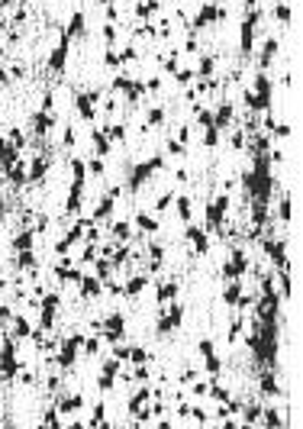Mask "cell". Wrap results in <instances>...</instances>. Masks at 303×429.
<instances>
[{
	"label": "cell",
	"mask_w": 303,
	"mask_h": 429,
	"mask_svg": "<svg viewBox=\"0 0 303 429\" xmlns=\"http://www.w3.org/2000/svg\"><path fill=\"white\" fill-rule=\"evenodd\" d=\"M129 355H133V362H146V352H142V349H133Z\"/></svg>",
	"instance_id": "8992f818"
},
{
	"label": "cell",
	"mask_w": 303,
	"mask_h": 429,
	"mask_svg": "<svg viewBox=\"0 0 303 429\" xmlns=\"http://www.w3.org/2000/svg\"><path fill=\"white\" fill-rule=\"evenodd\" d=\"M107 332H110L113 339H120V332H123V323H120V316H110V319H107Z\"/></svg>",
	"instance_id": "7a4b0ae2"
},
{
	"label": "cell",
	"mask_w": 303,
	"mask_h": 429,
	"mask_svg": "<svg viewBox=\"0 0 303 429\" xmlns=\"http://www.w3.org/2000/svg\"><path fill=\"white\" fill-rule=\"evenodd\" d=\"M84 345H87V355H94V352L100 349V342H97V339H91V342H84Z\"/></svg>",
	"instance_id": "52a82bcc"
},
{
	"label": "cell",
	"mask_w": 303,
	"mask_h": 429,
	"mask_svg": "<svg viewBox=\"0 0 303 429\" xmlns=\"http://www.w3.org/2000/svg\"><path fill=\"white\" fill-rule=\"evenodd\" d=\"M265 420H268V423H265L268 429H278V426H281V413H274V410H268Z\"/></svg>",
	"instance_id": "3957f363"
},
{
	"label": "cell",
	"mask_w": 303,
	"mask_h": 429,
	"mask_svg": "<svg viewBox=\"0 0 303 429\" xmlns=\"http://www.w3.org/2000/svg\"><path fill=\"white\" fill-rule=\"evenodd\" d=\"M206 371H210V374H219V358H206Z\"/></svg>",
	"instance_id": "5b68a950"
},
{
	"label": "cell",
	"mask_w": 303,
	"mask_h": 429,
	"mask_svg": "<svg viewBox=\"0 0 303 429\" xmlns=\"http://www.w3.org/2000/svg\"><path fill=\"white\" fill-rule=\"evenodd\" d=\"M81 407H84V397L71 394L68 400H58V407H55V410H58V413H74V410H81Z\"/></svg>",
	"instance_id": "6da1fadb"
},
{
	"label": "cell",
	"mask_w": 303,
	"mask_h": 429,
	"mask_svg": "<svg viewBox=\"0 0 303 429\" xmlns=\"http://www.w3.org/2000/svg\"><path fill=\"white\" fill-rule=\"evenodd\" d=\"M158 429H171V423H158Z\"/></svg>",
	"instance_id": "ba28073f"
},
{
	"label": "cell",
	"mask_w": 303,
	"mask_h": 429,
	"mask_svg": "<svg viewBox=\"0 0 303 429\" xmlns=\"http://www.w3.org/2000/svg\"><path fill=\"white\" fill-rule=\"evenodd\" d=\"M213 397H216L219 404H226V400H229V391H226V387H219V384H213Z\"/></svg>",
	"instance_id": "277c9868"
},
{
	"label": "cell",
	"mask_w": 303,
	"mask_h": 429,
	"mask_svg": "<svg viewBox=\"0 0 303 429\" xmlns=\"http://www.w3.org/2000/svg\"><path fill=\"white\" fill-rule=\"evenodd\" d=\"M71 429H84V423H74V426H71Z\"/></svg>",
	"instance_id": "9c48e42d"
}]
</instances>
